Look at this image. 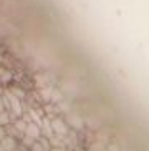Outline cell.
<instances>
[{"mask_svg": "<svg viewBox=\"0 0 149 151\" xmlns=\"http://www.w3.org/2000/svg\"><path fill=\"white\" fill-rule=\"evenodd\" d=\"M18 145H20L18 139H15L13 136H9V134L0 141V146L4 148V151H17Z\"/></svg>", "mask_w": 149, "mask_h": 151, "instance_id": "2", "label": "cell"}, {"mask_svg": "<svg viewBox=\"0 0 149 151\" xmlns=\"http://www.w3.org/2000/svg\"><path fill=\"white\" fill-rule=\"evenodd\" d=\"M13 121H15V120L12 118V115H10V113H9L7 110L0 113V126H4V128H7V126H9V124H12Z\"/></svg>", "mask_w": 149, "mask_h": 151, "instance_id": "3", "label": "cell"}, {"mask_svg": "<svg viewBox=\"0 0 149 151\" xmlns=\"http://www.w3.org/2000/svg\"><path fill=\"white\" fill-rule=\"evenodd\" d=\"M9 91H10L12 95H15V96H17L18 100H22V101H23V98L27 96L25 91H22V88H20V86H15V85H13V86H10Z\"/></svg>", "mask_w": 149, "mask_h": 151, "instance_id": "4", "label": "cell"}, {"mask_svg": "<svg viewBox=\"0 0 149 151\" xmlns=\"http://www.w3.org/2000/svg\"><path fill=\"white\" fill-rule=\"evenodd\" d=\"M5 136H7V129H5L4 126H0V141H2Z\"/></svg>", "mask_w": 149, "mask_h": 151, "instance_id": "6", "label": "cell"}, {"mask_svg": "<svg viewBox=\"0 0 149 151\" xmlns=\"http://www.w3.org/2000/svg\"><path fill=\"white\" fill-rule=\"evenodd\" d=\"M10 80H12V73L0 67V83H7V81H10Z\"/></svg>", "mask_w": 149, "mask_h": 151, "instance_id": "5", "label": "cell"}, {"mask_svg": "<svg viewBox=\"0 0 149 151\" xmlns=\"http://www.w3.org/2000/svg\"><path fill=\"white\" fill-rule=\"evenodd\" d=\"M4 25H7V23H0V35H5V30L2 28Z\"/></svg>", "mask_w": 149, "mask_h": 151, "instance_id": "8", "label": "cell"}, {"mask_svg": "<svg viewBox=\"0 0 149 151\" xmlns=\"http://www.w3.org/2000/svg\"><path fill=\"white\" fill-rule=\"evenodd\" d=\"M0 151H4V148H2V146H0Z\"/></svg>", "mask_w": 149, "mask_h": 151, "instance_id": "10", "label": "cell"}, {"mask_svg": "<svg viewBox=\"0 0 149 151\" xmlns=\"http://www.w3.org/2000/svg\"><path fill=\"white\" fill-rule=\"evenodd\" d=\"M52 151H68L66 148H52Z\"/></svg>", "mask_w": 149, "mask_h": 151, "instance_id": "9", "label": "cell"}, {"mask_svg": "<svg viewBox=\"0 0 149 151\" xmlns=\"http://www.w3.org/2000/svg\"><path fill=\"white\" fill-rule=\"evenodd\" d=\"M50 120H52L53 133L57 134V136L65 138L66 134H68V131H70V124L66 123V120H63V118H60V116H53V118H50Z\"/></svg>", "mask_w": 149, "mask_h": 151, "instance_id": "1", "label": "cell"}, {"mask_svg": "<svg viewBox=\"0 0 149 151\" xmlns=\"http://www.w3.org/2000/svg\"><path fill=\"white\" fill-rule=\"evenodd\" d=\"M5 106H4V96H2V93H0V111H4Z\"/></svg>", "mask_w": 149, "mask_h": 151, "instance_id": "7", "label": "cell"}, {"mask_svg": "<svg viewBox=\"0 0 149 151\" xmlns=\"http://www.w3.org/2000/svg\"><path fill=\"white\" fill-rule=\"evenodd\" d=\"M4 111H5V110H4ZM0 113H2V111H0Z\"/></svg>", "mask_w": 149, "mask_h": 151, "instance_id": "11", "label": "cell"}]
</instances>
